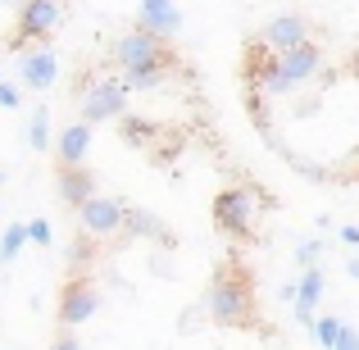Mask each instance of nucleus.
Returning <instances> with one entry per match:
<instances>
[{"mask_svg": "<svg viewBox=\"0 0 359 350\" xmlns=\"http://www.w3.org/2000/svg\"><path fill=\"white\" fill-rule=\"evenodd\" d=\"M309 18H300V14H278V18H269L264 23V32H259V46H269L273 55H282V51H296V46H305L309 41Z\"/></svg>", "mask_w": 359, "mask_h": 350, "instance_id": "8", "label": "nucleus"}, {"mask_svg": "<svg viewBox=\"0 0 359 350\" xmlns=\"http://www.w3.org/2000/svg\"><path fill=\"white\" fill-rule=\"evenodd\" d=\"M214 223L228 236H245L255 228V196L245 187H228V191L214 196Z\"/></svg>", "mask_w": 359, "mask_h": 350, "instance_id": "6", "label": "nucleus"}, {"mask_svg": "<svg viewBox=\"0 0 359 350\" xmlns=\"http://www.w3.org/2000/svg\"><path fill=\"white\" fill-rule=\"evenodd\" d=\"M168 73H173V69H128L118 82L128 87V96H132V91H159Z\"/></svg>", "mask_w": 359, "mask_h": 350, "instance_id": "15", "label": "nucleus"}, {"mask_svg": "<svg viewBox=\"0 0 359 350\" xmlns=\"http://www.w3.org/2000/svg\"><path fill=\"white\" fill-rule=\"evenodd\" d=\"M123 219H128V205H123L118 196H91L87 205H78V223L91 241L123 232Z\"/></svg>", "mask_w": 359, "mask_h": 350, "instance_id": "5", "label": "nucleus"}, {"mask_svg": "<svg viewBox=\"0 0 359 350\" xmlns=\"http://www.w3.org/2000/svg\"><path fill=\"white\" fill-rule=\"evenodd\" d=\"M118 132H123V141H132V146H150V137H155V119H141V114H123L118 123Z\"/></svg>", "mask_w": 359, "mask_h": 350, "instance_id": "16", "label": "nucleus"}, {"mask_svg": "<svg viewBox=\"0 0 359 350\" xmlns=\"http://www.w3.org/2000/svg\"><path fill=\"white\" fill-rule=\"evenodd\" d=\"M128 114V87L118 78H96L82 87V123H109Z\"/></svg>", "mask_w": 359, "mask_h": 350, "instance_id": "3", "label": "nucleus"}, {"mask_svg": "<svg viewBox=\"0 0 359 350\" xmlns=\"http://www.w3.org/2000/svg\"><path fill=\"white\" fill-rule=\"evenodd\" d=\"M100 309V287L87 278V273H73L69 282L60 287V328H82L87 318H96Z\"/></svg>", "mask_w": 359, "mask_h": 350, "instance_id": "4", "label": "nucleus"}, {"mask_svg": "<svg viewBox=\"0 0 359 350\" xmlns=\"http://www.w3.org/2000/svg\"><path fill=\"white\" fill-rule=\"evenodd\" d=\"M87 150H91V128L87 123H69V128L60 132V141H55L60 168H78L82 159H87Z\"/></svg>", "mask_w": 359, "mask_h": 350, "instance_id": "13", "label": "nucleus"}, {"mask_svg": "<svg viewBox=\"0 0 359 350\" xmlns=\"http://www.w3.org/2000/svg\"><path fill=\"white\" fill-rule=\"evenodd\" d=\"M50 350H82V342L73 337V328H60V337L50 342Z\"/></svg>", "mask_w": 359, "mask_h": 350, "instance_id": "24", "label": "nucleus"}, {"mask_svg": "<svg viewBox=\"0 0 359 350\" xmlns=\"http://www.w3.org/2000/svg\"><path fill=\"white\" fill-rule=\"evenodd\" d=\"M337 236H341L346 245H359V228H341V232H337Z\"/></svg>", "mask_w": 359, "mask_h": 350, "instance_id": "26", "label": "nucleus"}, {"mask_svg": "<svg viewBox=\"0 0 359 350\" xmlns=\"http://www.w3.org/2000/svg\"><path fill=\"white\" fill-rule=\"evenodd\" d=\"M27 146L32 150H50V114H46V105H36L32 119H27Z\"/></svg>", "mask_w": 359, "mask_h": 350, "instance_id": "17", "label": "nucleus"}, {"mask_svg": "<svg viewBox=\"0 0 359 350\" xmlns=\"http://www.w3.org/2000/svg\"><path fill=\"white\" fill-rule=\"evenodd\" d=\"M137 32H150V36H159V41L177 36L182 32V9H177V0H141Z\"/></svg>", "mask_w": 359, "mask_h": 350, "instance_id": "9", "label": "nucleus"}, {"mask_svg": "<svg viewBox=\"0 0 359 350\" xmlns=\"http://www.w3.org/2000/svg\"><path fill=\"white\" fill-rule=\"evenodd\" d=\"M296 260L305 264V269H314V264L323 260V241H300L296 245Z\"/></svg>", "mask_w": 359, "mask_h": 350, "instance_id": "21", "label": "nucleus"}, {"mask_svg": "<svg viewBox=\"0 0 359 350\" xmlns=\"http://www.w3.org/2000/svg\"><path fill=\"white\" fill-rule=\"evenodd\" d=\"M18 78H23L27 91H50L55 78H60V60H55L50 46H32V51L18 55Z\"/></svg>", "mask_w": 359, "mask_h": 350, "instance_id": "10", "label": "nucleus"}, {"mask_svg": "<svg viewBox=\"0 0 359 350\" xmlns=\"http://www.w3.org/2000/svg\"><path fill=\"white\" fill-rule=\"evenodd\" d=\"M114 64L123 73L128 69H177V55L168 51V41H159V36H150V32H123L118 41H114Z\"/></svg>", "mask_w": 359, "mask_h": 350, "instance_id": "2", "label": "nucleus"}, {"mask_svg": "<svg viewBox=\"0 0 359 350\" xmlns=\"http://www.w3.org/2000/svg\"><path fill=\"white\" fill-rule=\"evenodd\" d=\"M123 228L132 236H146V241H168V223L159 219V214H150V210H128Z\"/></svg>", "mask_w": 359, "mask_h": 350, "instance_id": "14", "label": "nucleus"}, {"mask_svg": "<svg viewBox=\"0 0 359 350\" xmlns=\"http://www.w3.org/2000/svg\"><path fill=\"white\" fill-rule=\"evenodd\" d=\"M346 273H351V278L359 282V255H355V260H351V264H346Z\"/></svg>", "mask_w": 359, "mask_h": 350, "instance_id": "27", "label": "nucleus"}, {"mask_svg": "<svg viewBox=\"0 0 359 350\" xmlns=\"http://www.w3.org/2000/svg\"><path fill=\"white\" fill-rule=\"evenodd\" d=\"M341 318H332V314H323V318H314V328H309V337H314V342L318 346H327V350H332L337 346V337H341Z\"/></svg>", "mask_w": 359, "mask_h": 350, "instance_id": "19", "label": "nucleus"}, {"mask_svg": "<svg viewBox=\"0 0 359 350\" xmlns=\"http://www.w3.org/2000/svg\"><path fill=\"white\" fill-rule=\"evenodd\" d=\"M60 23H64L60 0H23V5H18V46L50 36Z\"/></svg>", "mask_w": 359, "mask_h": 350, "instance_id": "7", "label": "nucleus"}, {"mask_svg": "<svg viewBox=\"0 0 359 350\" xmlns=\"http://www.w3.org/2000/svg\"><path fill=\"white\" fill-rule=\"evenodd\" d=\"M55 187H60V201L64 205H87L91 196H96V173H91L87 164H78V168H55Z\"/></svg>", "mask_w": 359, "mask_h": 350, "instance_id": "11", "label": "nucleus"}, {"mask_svg": "<svg viewBox=\"0 0 359 350\" xmlns=\"http://www.w3.org/2000/svg\"><path fill=\"white\" fill-rule=\"evenodd\" d=\"M351 73H355V78H359V55H355V60H351Z\"/></svg>", "mask_w": 359, "mask_h": 350, "instance_id": "28", "label": "nucleus"}, {"mask_svg": "<svg viewBox=\"0 0 359 350\" xmlns=\"http://www.w3.org/2000/svg\"><path fill=\"white\" fill-rule=\"evenodd\" d=\"M27 241H36V245H50V241H55V228H50L46 219H32V223H27Z\"/></svg>", "mask_w": 359, "mask_h": 350, "instance_id": "22", "label": "nucleus"}, {"mask_svg": "<svg viewBox=\"0 0 359 350\" xmlns=\"http://www.w3.org/2000/svg\"><path fill=\"white\" fill-rule=\"evenodd\" d=\"M332 350H359V332H355V328H341V337H337Z\"/></svg>", "mask_w": 359, "mask_h": 350, "instance_id": "25", "label": "nucleus"}, {"mask_svg": "<svg viewBox=\"0 0 359 350\" xmlns=\"http://www.w3.org/2000/svg\"><path fill=\"white\" fill-rule=\"evenodd\" d=\"M18 105H23V91L9 87V82L0 78V109H18Z\"/></svg>", "mask_w": 359, "mask_h": 350, "instance_id": "23", "label": "nucleus"}, {"mask_svg": "<svg viewBox=\"0 0 359 350\" xmlns=\"http://www.w3.org/2000/svg\"><path fill=\"white\" fill-rule=\"evenodd\" d=\"M23 245H27V223H9V228L0 232V264H14Z\"/></svg>", "mask_w": 359, "mask_h": 350, "instance_id": "18", "label": "nucleus"}, {"mask_svg": "<svg viewBox=\"0 0 359 350\" xmlns=\"http://www.w3.org/2000/svg\"><path fill=\"white\" fill-rule=\"evenodd\" d=\"M69 260H73V273H87V264H91V236L87 232H82V241H73Z\"/></svg>", "mask_w": 359, "mask_h": 350, "instance_id": "20", "label": "nucleus"}, {"mask_svg": "<svg viewBox=\"0 0 359 350\" xmlns=\"http://www.w3.org/2000/svg\"><path fill=\"white\" fill-rule=\"evenodd\" d=\"M205 309L219 328H250L255 323V296H250V278H241L237 264H223L214 273L210 291H205Z\"/></svg>", "mask_w": 359, "mask_h": 350, "instance_id": "1", "label": "nucleus"}, {"mask_svg": "<svg viewBox=\"0 0 359 350\" xmlns=\"http://www.w3.org/2000/svg\"><path fill=\"white\" fill-rule=\"evenodd\" d=\"M323 287H327V278H323L318 264L300 273V282H296V323L300 328H314V305H318V296H323Z\"/></svg>", "mask_w": 359, "mask_h": 350, "instance_id": "12", "label": "nucleus"}]
</instances>
